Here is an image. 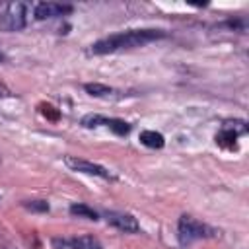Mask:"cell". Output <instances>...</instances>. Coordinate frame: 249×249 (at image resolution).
Wrapping results in <instances>:
<instances>
[{"mask_svg": "<svg viewBox=\"0 0 249 249\" xmlns=\"http://www.w3.org/2000/svg\"><path fill=\"white\" fill-rule=\"evenodd\" d=\"M161 37H165V31H161V29H128V31L115 33V35H109L105 39L95 41L91 45V53L93 54H107V53H115L121 49L140 47V45H146V43L161 39Z\"/></svg>", "mask_w": 249, "mask_h": 249, "instance_id": "obj_1", "label": "cell"}, {"mask_svg": "<svg viewBox=\"0 0 249 249\" xmlns=\"http://www.w3.org/2000/svg\"><path fill=\"white\" fill-rule=\"evenodd\" d=\"M27 21V8L23 2H12L0 16V29L4 31H19L25 27Z\"/></svg>", "mask_w": 249, "mask_h": 249, "instance_id": "obj_2", "label": "cell"}, {"mask_svg": "<svg viewBox=\"0 0 249 249\" xmlns=\"http://www.w3.org/2000/svg\"><path fill=\"white\" fill-rule=\"evenodd\" d=\"M208 228L202 226L200 222H196L195 218L191 216H181L179 218V224H177V235H179V243L181 245H189L200 237H206L208 233Z\"/></svg>", "mask_w": 249, "mask_h": 249, "instance_id": "obj_3", "label": "cell"}, {"mask_svg": "<svg viewBox=\"0 0 249 249\" xmlns=\"http://www.w3.org/2000/svg\"><path fill=\"white\" fill-rule=\"evenodd\" d=\"M64 163L72 169V171H80V173H88V175H97V177H103V179H109L111 173L93 163V161H88V160H82V158H76V156H64Z\"/></svg>", "mask_w": 249, "mask_h": 249, "instance_id": "obj_4", "label": "cell"}, {"mask_svg": "<svg viewBox=\"0 0 249 249\" xmlns=\"http://www.w3.org/2000/svg\"><path fill=\"white\" fill-rule=\"evenodd\" d=\"M107 222L111 224V226H115L117 230H121V231H126V233H134V231H138L140 230V226H138V222H136V218L134 216H130V214H123V212H107Z\"/></svg>", "mask_w": 249, "mask_h": 249, "instance_id": "obj_5", "label": "cell"}, {"mask_svg": "<svg viewBox=\"0 0 249 249\" xmlns=\"http://www.w3.org/2000/svg\"><path fill=\"white\" fill-rule=\"evenodd\" d=\"M72 6L70 4H56V2H41L35 6V18L37 19H47V18H56L62 14H70Z\"/></svg>", "mask_w": 249, "mask_h": 249, "instance_id": "obj_6", "label": "cell"}, {"mask_svg": "<svg viewBox=\"0 0 249 249\" xmlns=\"http://www.w3.org/2000/svg\"><path fill=\"white\" fill-rule=\"evenodd\" d=\"M70 245V249H101V243L97 237L93 235H80V237H72L70 241H66Z\"/></svg>", "mask_w": 249, "mask_h": 249, "instance_id": "obj_7", "label": "cell"}, {"mask_svg": "<svg viewBox=\"0 0 249 249\" xmlns=\"http://www.w3.org/2000/svg\"><path fill=\"white\" fill-rule=\"evenodd\" d=\"M140 142L148 148H163V144H165L163 136L156 130H142L140 132Z\"/></svg>", "mask_w": 249, "mask_h": 249, "instance_id": "obj_8", "label": "cell"}, {"mask_svg": "<svg viewBox=\"0 0 249 249\" xmlns=\"http://www.w3.org/2000/svg\"><path fill=\"white\" fill-rule=\"evenodd\" d=\"M235 138L237 134L228 130V128H222L218 134H216V144L218 146H224V148H233L235 146Z\"/></svg>", "mask_w": 249, "mask_h": 249, "instance_id": "obj_9", "label": "cell"}, {"mask_svg": "<svg viewBox=\"0 0 249 249\" xmlns=\"http://www.w3.org/2000/svg\"><path fill=\"white\" fill-rule=\"evenodd\" d=\"M70 214L80 216V218H88V220H97V212L93 208H89L88 204H72Z\"/></svg>", "mask_w": 249, "mask_h": 249, "instance_id": "obj_10", "label": "cell"}, {"mask_svg": "<svg viewBox=\"0 0 249 249\" xmlns=\"http://www.w3.org/2000/svg\"><path fill=\"white\" fill-rule=\"evenodd\" d=\"M84 88H86V91H88L89 95H93V97H105V95H111V93H113V89H111L109 86H105V84H97V82H93V84H86Z\"/></svg>", "mask_w": 249, "mask_h": 249, "instance_id": "obj_11", "label": "cell"}, {"mask_svg": "<svg viewBox=\"0 0 249 249\" xmlns=\"http://www.w3.org/2000/svg\"><path fill=\"white\" fill-rule=\"evenodd\" d=\"M107 126H109L115 134H119V136H124V134L130 132V124L124 123V121H121V119H107Z\"/></svg>", "mask_w": 249, "mask_h": 249, "instance_id": "obj_12", "label": "cell"}, {"mask_svg": "<svg viewBox=\"0 0 249 249\" xmlns=\"http://www.w3.org/2000/svg\"><path fill=\"white\" fill-rule=\"evenodd\" d=\"M99 124H107V119L97 115V113H89L82 119V126H86V128H93V126H99Z\"/></svg>", "mask_w": 249, "mask_h": 249, "instance_id": "obj_13", "label": "cell"}, {"mask_svg": "<svg viewBox=\"0 0 249 249\" xmlns=\"http://www.w3.org/2000/svg\"><path fill=\"white\" fill-rule=\"evenodd\" d=\"M39 111H41V115H43L45 119H49V121H58V117H60L58 109L53 107V105H49V103H41V105H39Z\"/></svg>", "mask_w": 249, "mask_h": 249, "instance_id": "obj_14", "label": "cell"}, {"mask_svg": "<svg viewBox=\"0 0 249 249\" xmlns=\"http://www.w3.org/2000/svg\"><path fill=\"white\" fill-rule=\"evenodd\" d=\"M224 128H228V130H231V132H235V134L247 132V124H245L243 121H226V123H224Z\"/></svg>", "mask_w": 249, "mask_h": 249, "instance_id": "obj_15", "label": "cell"}, {"mask_svg": "<svg viewBox=\"0 0 249 249\" xmlns=\"http://www.w3.org/2000/svg\"><path fill=\"white\" fill-rule=\"evenodd\" d=\"M23 206L31 212H49V204L45 200H31V202H25Z\"/></svg>", "mask_w": 249, "mask_h": 249, "instance_id": "obj_16", "label": "cell"}, {"mask_svg": "<svg viewBox=\"0 0 249 249\" xmlns=\"http://www.w3.org/2000/svg\"><path fill=\"white\" fill-rule=\"evenodd\" d=\"M0 95H6V89H4L2 86H0Z\"/></svg>", "mask_w": 249, "mask_h": 249, "instance_id": "obj_17", "label": "cell"}, {"mask_svg": "<svg viewBox=\"0 0 249 249\" xmlns=\"http://www.w3.org/2000/svg\"><path fill=\"white\" fill-rule=\"evenodd\" d=\"M0 62H4V54L2 53H0Z\"/></svg>", "mask_w": 249, "mask_h": 249, "instance_id": "obj_18", "label": "cell"}]
</instances>
